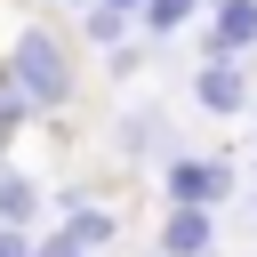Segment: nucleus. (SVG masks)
I'll use <instances>...</instances> for the list:
<instances>
[{"label": "nucleus", "mask_w": 257, "mask_h": 257, "mask_svg": "<svg viewBox=\"0 0 257 257\" xmlns=\"http://www.w3.org/2000/svg\"><path fill=\"white\" fill-rule=\"evenodd\" d=\"M8 80L24 88V104H64V88H72L64 40H56V32H24V40H16V64H8Z\"/></svg>", "instance_id": "nucleus-1"}, {"label": "nucleus", "mask_w": 257, "mask_h": 257, "mask_svg": "<svg viewBox=\"0 0 257 257\" xmlns=\"http://www.w3.org/2000/svg\"><path fill=\"white\" fill-rule=\"evenodd\" d=\"M225 185H233V169H217V161H169V201L177 209H209Z\"/></svg>", "instance_id": "nucleus-2"}, {"label": "nucleus", "mask_w": 257, "mask_h": 257, "mask_svg": "<svg viewBox=\"0 0 257 257\" xmlns=\"http://www.w3.org/2000/svg\"><path fill=\"white\" fill-rule=\"evenodd\" d=\"M161 249L169 257H209V209H177L169 233H161Z\"/></svg>", "instance_id": "nucleus-3"}, {"label": "nucleus", "mask_w": 257, "mask_h": 257, "mask_svg": "<svg viewBox=\"0 0 257 257\" xmlns=\"http://www.w3.org/2000/svg\"><path fill=\"white\" fill-rule=\"evenodd\" d=\"M161 128H169L161 112H128V120H120V153H128V161H145V153H161V145H169Z\"/></svg>", "instance_id": "nucleus-4"}, {"label": "nucleus", "mask_w": 257, "mask_h": 257, "mask_svg": "<svg viewBox=\"0 0 257 257\" xmlns=\"http://www.w3.org/2000/svg\"><path fill=\"white\" fill-rule=\"evenodd\" d=\"M201 104H209V112H233V104H241V72H233L225 56L201 72Z\"/></svg>", "instance_id": "nucleus-5"}, {"label": "nucleus", "mask_w": 257, "mask_h": 257, "mask_svg": "<svg viewBox=\"0 0 257 257\" xmlns=\"http://www.w3.org/2000/svg\"><path fill=\"white\" fill-rule=\"evenodd\" d=\"M241 40H257V0H225V16H217V56Z\"/></svg>", "instance_id": "nucleus-6"}, {"label": "nucleus", "mask_w": 257, "mask_h": 257, "mask_svg": "<svg viewBox=\"0 0 257 257\" xmlns=\"http://www.w3.org/2000/svg\"><path fill=\"white\" fill-rule=\"evenodd\" d=\"M32 201H40V193H32L24 177H0V225H16V233H24V217H32Z\"/></svg>", "instance_id": "nucleus-7"}, {"label": "nucleus", "mask_w": 257, "mask_h": 257, "mask_svg": "<svg viewBox=\"0 0 257 257\" xmlns=\"http://www.w3.org/2000/svg\"><path fill=\"white\" fill-rule=\"evenodd\" d=\"M16 120H24V88L8 80V64H0V145L16 137Z\"/></svg>", "instance_id": "nucleus-8"}, {"label": "nucleus", "mask_w": 257, "mask_h": 257, "mask_svg": "<svg viewBox=\"0 0 257 257\" xmlns=\"http://www.w3.org/2000/svg\"><path fill=\"white\" fill-rule=\"evenodd\" d=\"M193 8H201V0H145V24H153V32H169V24H185Z\"/></svg>", "instance_id": "nucleus-9"}, {"label": "nucleus", "mask_w": 257, "mask_h": 257, "mask_svg": "<svg viewBox=\"0 0 257 257\" xmlns=\"http://www.w3.org/2000/svg\"><path fill=\"white\" fill-rule=\"evenodd\" d=\"M32 257H88V249H80V233H72V225H64V233H48V241H40V249H32Z\"/></svg>", "instance_id": "nucleus-10"}, {"label": "nucleus", "mask_w": 257, "mask_h": 257, "mask_svg": "<svg viewBox=\"0 0 257 257\" xmlns=\"http://www.w3.org/2000/svg\"><path fill=\"white\" fill-rule=\"evenodd\" d=\"M0 257H32V241H24L16 225H0Z\"/></svg>", "instance_id": "nucleus-11"}, {"label": "nucleus", "mask_w": 257, "mask_h": 257, "mask_svg": "<svg viewBox=\"0 0 257 257\" xmlns=\"http://www.w3.org/2000/svg\"><path fill=\"white\" fill-rule=\"evenodd\" d=\"M104 8H112V16H128V8H145V0H104Z\"/></svg>", "instance_id": "nucleus-12"}]
</instances>
